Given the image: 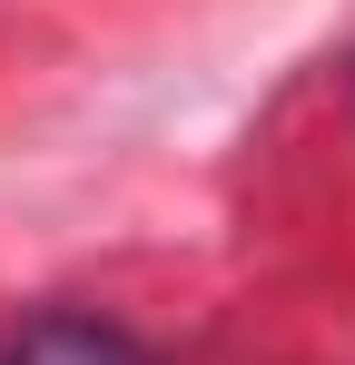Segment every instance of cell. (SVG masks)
Masks as SVG:
<instances>
[{"instance_id":"6da1fadb","label":"cell","mask_w":355,"mask_h":365,"mask_svg":"<svg viewBox=\"0 0 355 365\" xmlns=\"http://www.w3.org/2000/svg\"><path fill=\"white\" fill-rule=\"evenodd\" d=\"M0 365H158V356H148L118 316H69V306H59V316H30V326L0 346Z\"/></svg>"}]
</instances>
